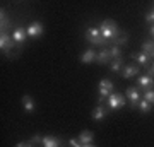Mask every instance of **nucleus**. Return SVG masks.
Returning a JSON list of instances; mask_svg holds the SVG:
<instances>
[{"label": "nucleus", "mask_w": 154, "mask_h": 147, "mask_svg": "<svg viewBox=\"0 0 154 147\" xmlns=\"http://www.w3.org/2000/svg\"><path fill=\"white\" fill-rule=\"evenodd\" d=\"M11 27V21H9V16H7L5 11H0V29L2 33H7V29Z\"/></svg>", "instance_id": "obj_18"}, {"label": "nucleus", "mask_w": 154, "mask_h": 147, "mask_svg": "<svg viewBox=\"0 0 154 147\" xmlns=\"http://www.w3.org/2000/svg\"><path fill=\"white\" fill-rule=\"evenodd\" d=\"M22 108L26 113H33L34 109H36V103H34V99L31 96H24L22 98Z\"/></svg>", "instance_id": "obj_17"}, {"label": "nucleus", "mask_w": 154, "mask_h": 147, "mask_svg": "<svg viewBox=\"0 0 154 147\" xmlns=\"http://www.w3.org/2000/svg\"><path fill=\"white\" fill-rule=\"evenodd\" d=\"M111 62V57H110V51L108 48H101L96 55V63H101V65H105V63H110Z\"/></svg>", "instance_id": "obj_15"}, {"label": "nucleus", "mask_w": 154, "mask_h": 147, "mask_svg": "<svg viewBox=\"0 0 154 147\" xmlns=\"http://www.w3.org/2000/svg\"><path fill=\"white\" fill-rule=\"evenodd\" d=\"M152 86H154V79L151 75H140L137 79V87L139 89H152Z\"/></svg>", "instance_id": "obj_12"}, {"label": "nucleus", "mask_w": 154, "mask_h": 147, "mask_svg": "<svg viewBox=\"0 0 154 147\" xmlns=\"http://www.w3.org/2000/svg\"><path fill=\"white\" fill-rule=\"evenodd\" d=\"M137 108L140 109L142 113H149V111H151V108H152V104L147 103L146 99H140V101H139V106H137Z\"/></svg>", "instance_id": "obj_24"}, {"label": "nucleus", "mask_w": 154, "mask_h": 147, "mask_svg": "<svg viewBox=\"0 0 154 147\" xmlns=\"http://www.w3.org/2000/svg\"><path fill=\"white\" fill-rule=\"evenodd\" d=\"M26 29H28V36H29V38H33V39L39 38V36L45 33V26L39 21H33L28 27H26Z\"/></svg>", "instance_id": "obj_7"}, {"label": "nucleus", "mask_w": 154, "mask_h": 147, "mask_svg": "<svg viewBox=\"0 0 154 147\" xmlns=\"http://www.w3.org/2000/svg\"><path fill=\"white\" fill-rule=\"evenodd\" d=\"M77 140H79L81 145H89V144H93V140H94V133L91 130H82L79 133V137H77Z\"/></svg>", "instance_id": "obj_13"}, {"label": "nucleus", "mask_w": 154, "mask_h": 147, "mask_svg": "<svg viewBox=\"0 0 154 147\" xmlns=\"http://www.w3.org/2000/svg\"><path fill=\"white\" fill-rule=\"evenodd\" d=\"M125 67L123 63V58H115V60L110 62V70L111 72H122V69Z\"/></svg>", "instance_id": "obj_20"}, {"label": "nucleus", "mask_w": 154, "mask_h": 147, "mask_svg": "<svg viewBox=\"0 0 154 147\" xmlns=\"http://www.w3.org/2000/svg\"><path fill=\"white\" fill-rule=\"evenodd\" d=\"M28 29L22 26H17L14 31H12V39H14V43L17 44V46H22V44L26 43V39H28Z\"/></svg>", "instance_id": "obj_6"}, {"label": "nucleus", "mask_w": 154, "mask_h": 147, "mask_svg": "<svg viewBox=\"0 0 154 147\" xmlns=\"http://www.w3.org/2000/svg\"><path fill=\"white\" fill-rule=\"evenodd\" d=\"M41 140H43V137L39 135V133H36V135H34L33 139H31V142H33L34 145H38V144H39V145H41Z\"/></svg>", "instance_id": "obj_26"}, {"label": "nucleus", "mask_w": 154, "mask_h": 147, "mask_svg": "<svg viewBox=\"0 0 154 147\" xmlns=\"http://www.w3.org/2000/svg\"><path fill=\"white\" fill-rule=\"evenodd\" d=\"M142 99H146L147 103H151L154 106V89H146L142 93Z\"/></svg>", "instance_id": "obj_22"}, {"label": "nucleus", "mask_w": 154, "mask_h": 147, "mask_svg": "<svg viewBox=\"0 0 154 147\" xmlns=\"http://www.w3.org/2000/svg\"><path fill=\"white\" fill-rule=\"evenodd\" d=\"M81 147H96V145H93V144H89V145H81Z\"/></svg>", "instance_id": "obj_30"}, {"label": "nucleus", "mask_w": 154, "mask_h": 147, "mask_svg": "<svg viewBox=\"0 0 154 147\" xmlns=\"http://www.w3.org/2000/svg\"><path fill=\"white\" fill-rule=\"evenodd\" d=\"M108 51H110L111 60H115V58H122V48H120V46H115V44H111L110 48H108Z\"/></svg>", "instance_id": "obj_21"}, {"label": "nucleus", "mask_w": 154, "mask_h": 147, "mask_svg": "<svg viewBox=\"0 0 154 147\" xmlns=\"http://www.w3.org/2000/svg\"><path fill=\"white\" fill-rule=\"evenodd\" d=\"M111 43L115 44V46H122V44H127L128 43V34H120L118 38H115Z\"/></svg>", "instance_id": "obj_23"}, {"label": "nucleus", "mask_w": 154, "mask_h": 147, "mask_svg": "<svg viewBox=\"0 0 154 147\" xmlns=\"http://www.w3.org/2000/svg\"><path fill=\"white\" fill-rule=\"evenodd\" d=\"M139 72H140V67L137 63H128L122 69V77L123 79H132V77L139 75Z\"/></svg>", "instance_id": "obj_10"}, {"label": "nucleus", "mask_w": 154, "mask_h": 147, "mask_svg": "<svg viewBox=\"0 0 154 147\" xmlns=\"http://www.w3.org/2000/svg\"><path fill=\"white\" fill-rule=\"evenodd\" d=\"M152 9H154V7H152Z\"/></svg>", "instance_id": "obj_31"}, {"label": "nucleus", "mask_w": 154, "mask_h": 147, "mask_svg": "<svg viewBox=\"0 0 154 147\" xmlns=\"http://www.w3.org/2000/svg\"><path fill=\"white\" fill-rule=\"evenodd\" d=\"M146 22H147V24H151V26L154 24V9H151V11L146 14Z\"/></svg>", "instance_id": "obj_25"}, {"label": "nucleus", "mask_w": 154, "mask_h": 147, "mask_svg": "<svg viewBox=\"0 0 154 147\" xmlns=\"http://www.w3.org/2000/svg\"><path fill=\"white\" fill-rule=\"evenodd\" d=\"M152 63H154V62H152Z\"/></svg>", "instance_id": "obj_32"}, {"label": "nucleus", "mask_w": 154, "mask_h": 147, "mask_svg": "<svg viewBox=\"0 0 154 147\" xmlns=\"http://www.w3.org/2000/svg\"><path fill=\"white\" fill-rule=\"evenodd\" d=\"M142 53H146L149 58H154V41H144L142 43Z\"/></svg>", "instance_id": "obj_19"}, {"label": "nucleus", "mask_w": 154, "mask_h": 147, "mask_svg": "<svg viewBox=\"0 0 154 147\" xmlns=\"http://www.w3.org/2000/svg\"><path fill=\"white\" fill-rule=\"evenodd\" d=\"M14 39H12V34L9 33H0V50L4 53H9L12 48H14Z\"/></svg>", "instance_id": "obj_8"}, {"label": "nucleus", "mask_w": 154, "mask_h": 147, "mask_svg": "<svg viewBox=\"0 0 154 147\" xmlns=\"http://www.w3.org/2000/svg\"><path fill=\"white\" fill-rule=\"evenodd\" d=\"M96 55H98V51H96L94 48H88V50H84L82 53H81L79 60H81V63H84V65H89V63L96 62Z\"/></svg>", "instance_id": "obj_9"}, {"label": "nucleus", "mask_w": 154, "mask_h": 147, "mask_svg": "<svg viewBox=\"0 0 154 147\" xmlns=\"http://www.w3.org/2000/svg\"><path fill=\"white\" fill-rule=\"evenodd\" d=\"M125 96H127V99H128V103H130V106H132V108H137L139 101L142 99V96H140V89H139L137 86L128 87V89L125 91Z\"/></svg>", "instance_id": "obj_5"}, {"label": "nucleus", "mask_w": 154, "mask_h": 147, "mask_svg": "<svg viewBox=\"0 0 154 147\" xmlns=\"http://www.w3.org/2000/svg\"><path fill=\"white\" fill-rule=\"evenodd\" d=\"M99 33H101V36H103L105 41L111 43L115 38L120 36V29H118V26H116V22L113 19H105V21L99 24Z\"/></svg>", "instance_id": "obj_1"}, {"label": "nucleus", "mask_w": 154, "mask_h": 147, "mask_svg": "<svg viewBox=\"0 0 154 147\" xmlns=\"http://www.w3.org/2000/svg\"><path fill=\"white\" fill-rule=\"evenodd\" d=\"M149 33H151V38H152V41H154V24L151 26V29H149Z\"/></svg>", "instance_id": "obj_28"}, {"label": "nucleus", "mask_w": 154, "mask_h": 147, "mask_svg": "<svg viewBox=\"0 0 154 147\" xmlns=\"http://www.w3.org/2000/svg\"><path fill=\"white\" fill-rule=\"evenodd\" d=\"M113 91H115V84L110 79H101L98 84V93H99L98 104H103V101L110 98L111 94H113Z\"/></svg>", "instance_id": "obj_2"}, {"label": "nucleus", "mask_w": 154, "mask_h": 147, "mask_svg": "<svg viewBox=\"0 0 154 147\" xmlns=\"http://www.w3.org/2000/svg\"><path fill=\"white\" fill-rule=\"evenodd\" d=\"M86 39H88L91 44H94V46H105L108 41H105L103 39V36H101V33H99V27L96 26H89L88 29H86Z\"/></svg>", "instance_id": "obj_3"}, {"label": "nucleus", "mask_w": 154, "mask_h": 147, "mask_svg": "<svg viewBox=\"0 0 154 147\" xmlns=\"http://www.w3.org/2000/svg\"><path fill=\"white\" fill-rule=\"evenodd\" d=\"M125 104H127L125 96L123 94H118V93H113L110 98L106 99V106L110 109H122Z\"/></svg>", "instance_id": "obj_4"}, {"label": "nucleus", "mask_w": 154, "mask_h": 147, "mask_svg": "<svg viewBox=\"0 0 154 147\" xmlns=\"http://www.w3.org/2000/svg\"><path fill=\"white\" fill-rule=\"evenodd\" d=\"M106 115H108V109H106L103 104H96V108L93 109L91 116H93L94 121H103L106 118Z\"/></svg>", "instance_id": "obj_11"}, {"label": "nucleus", "mask_w": 154, "mask_h": 147, "mask_svg": "<svg viewBox=\"0 0 154 147\" xmlns=\"http://www.w3.org/2000/svg\"><path fill=\"white\" fill-rule=\"evenodd\" d=\"M132 58H134L135 62H137V65L146 67V69H147L149 63H151V58H149V57H147L146 53H142V51H140V53H134V55H132Z\"/></svg>", "instance_id": "obj_16"}, {"label": "nucleus", "mask_w": 154, "mask_h": 147, "mask_svg": "<svg viewBox=\"0 0 154 147\" xmlns=\"http://www.w3.org/2000/svg\"><path fill=\"white\" fill-rule=\"evenodd\" d=\"M41 147H62V140L53 135H45L41 140Z\"/></svg>", "instance_id": "obj_14"}, {"label": "nucleus", "mask_w": 154, "mask_h": 147, "mask_svg": "<svg viewBox=\"0 0 154 147\" xmlns=\"http://www.w3.org/2000/svg\"><path fill=\"white\" fill-rule=\"evenodd\" d=\"M14 147H26V142H19V144H16Z\"/></svg>", "instance_id": "obj_29"}, {"label": "nucleus", "mask_w": 154, "mask_h": 147, "mask_svg": "<svg viewBox=\"0 0 154 147\" xmlns=\"http://www.w3.org/2000/svg\"><path fill=\"white\" fill-rule=\"evenodd\" d=\"M69 145L70 147H81V144H79L77 139H72V140H69Z\"/></svg>", "instance_id": "obj_27"}]
</instances>
